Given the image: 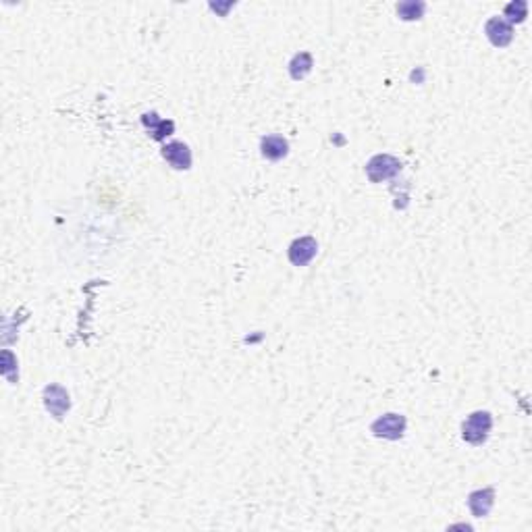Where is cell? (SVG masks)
<instances>
[{"mask_svg":"<svg viewBox=\"0 0 532 532\" xmlns=\"http://www.w3.org/2000/svg\"><path fill=\"white\" fill-rule=\"evenodd\" d=\"M493 427V418L489 412H474L468 416V420L461 427V435L468 443L472 445H482L489 437V431Z\"/></svg>","mask_w":532,"mask_h":532,"instance_id":"cell-1","label":"cell"},{"mask_svg":"<svg viewBox=\"0 0 532 532\" xmlns=\"http://www.w3.org/2000/svg\"><path fill=\"white\" fill-rule=\"evenodd\" d=\"M399 169H401L399 161H395L393 156H387V154H378V156H374V158L368 163L366 175H368L370 181L378 183V181H383V179H389L393 177V175H397Z\"/></svg>","mask_w":532,"mask_h":532,"instance_id":"cell-2","label":"cell"},{"mask_svg":"<svg viewBox=\"0 0 532 532\" xmlns=\"http://www.w3.org/2000/svg\"><path fill=\"white\" fill-rule=\"evenodd\" d=\"M406 431V418L399 414H385L383 418H378L372 424V433L376 437H385V439H399Z\"/></svg>","mask_w":532,"mask_h":532,"instance_id":"cell-3","label":"cell"},{"mask_svg":"<svg viewBox=\"0 0 532 532\" xmlns=\"http://www.w3.org/2000/svg\"><path fill=\"white\" fill-rule=\"evenodd\" d=\"M318 252V244L314 237H300L289 248V260L295 266H306L312 263V258Z\"/></svg>","mask_w":532,"mask_h":532,"instance_id":"cell-4","label":"cell"},{"mask_svg":"<svg viewBox=\"0 0 532 532\" xmlns=\"http://www.w3.org/2000/svg\"><path fill=\"white\" fill-rule=\"evenodd\" d=\"M163 156H165V161H167L173 169H177V171H187V169L191 167V152H189V148H187L183 142H171V144H167V146L163 148Z\"/></svg>","mask_w":532,"mask_h":532,"instance_id":"cell-5","label":"cell"},{"mask_svg":"<svg viewBox=\"0 0 532 532\" xmlns=\"http://www.w3.org/2000/svg\"><path fill=\"white\" fill-rule=\"evenodd\" d=\"M44 401L50 414H54L57 418H61L67 410H69V395L63 387L59 385H50L44 391Z\"/></svg>","mask_w":532,"mask_h":532,"instance_id":"cell-6","label":"cell"},{"mask_svg":"<svg viewBox=\"0 0 532 532\" xmlns=\"http://www.w3.org/2000/svg\"><path fill=\"white\" fill-rule=\"evenodd\" d=\"M485 31H487L489 40H491L495 46H508V44L512 42V36H514L512 25H510L505 19H501V17H493V19L487 23Z\"/></svg>","mask_w":532,"mask_h":532,"instance_id":"cell-7","label":"cell"},{"mask_svg":"<svg viewBox=\"0 0 532 532\" xmlns=\"http://www.w3.org/2000/svg\"><path fill=\"white\" fill-rule=\"evenodd\" d=\"M260 150H263V156L268 158V161H281V158L287 156L289 144H287V140L281 138V135H268V138L263 140Z\"/></svg>","mask_w":532,"mask_h":532,"instance_id":"cell-8","label":"cell"},{"mask_svg":"<svg viewBox=\"0 0 532 532\" xmlns=\"http://www.w3.org/2000/svg\"><path fill=\"white\" fill-rule=\"evenodd\" d=\"M493 497H495L493 489H485V491L472 493L470 499H468V505H470L472 514H474L476 518L487 516V514L491 512V508H493Z\"/></svg>","mask_w":532,"mask_h":532,"instance_id":"cell-9","label":"cell"},{"mask_svg":"<svg viewBox=\"0 0 532 532\" xmlns=\"http://www.w3.org/2000/svg\"><path fill=\"white\" fill-rule=\"evenodd\" d=\"M144 123L150 127V133H152V138H154V140H163L165 135H171V133H173V129H175L173 121H163V119H158V114H156V112H152V114H144Z\"/></svg>","mask_w":532,"mask_h":532,"instance_id":"cell-10","label":"cell"},{"mask_svg":"<svg viewBox=\"0 0 532 532\" xmlns=\"http://www.w3.org/2000/svg\"><path fill=\"white\" fill-rule=\"evenodd\" d=\"M312 69V57L308 52H300L293 57L291 65H289V71H291V77L293 80H304Z\"/></svg>","mask_w":532,"mask_h":532,"instance_id":"cell-11","label":"cell"},{"mask_svg":"<svg viewBox=\"0 0 532 532\" xmlns=\"http://www.w3.org/2000/svg\"><path fill=\"white\" fill-rule=\"evenodd\" d=\"M397 13L401 19L406 21H414V19H420L422 13H424V4L422 2H401L397 6Z\"/></svg>","mask_w":532,"mask_h":532,"instance_id":"cell-12","label":"cell"},{"mask_svg":"<svg viewBox=\"0 0 532 532\" xmlns=\"http://www.w3.org/2000/svg\"><path fill=\"white\" fill-rule=\"evenodd\" d=\"M505 15H518L516 21H524V17H526V2H512L505 8Z\"/></svg>","mask_w":532,"mask_h":532,"instance_id":"cell-13","label":"cell"}]
</instances>
